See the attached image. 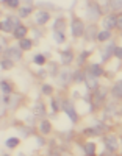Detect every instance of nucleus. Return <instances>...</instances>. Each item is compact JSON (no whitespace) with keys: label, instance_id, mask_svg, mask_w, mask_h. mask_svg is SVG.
I'll return each mask as SVG.
<instances>
[{"label":"nucleus","instance_id":"obj_5","mask_svg":"<svg viewBox=\"0 0 122 156\" xmlns=\"http://www.w3.org/2000/svg\"><path fill=\"white\" fill-rule=\"evenodd\" d=\"M61 111H64V114L69 117V122L72 125H77L80 120V114L75 108V103L71 97H63V103H61Z\"/></svg>","mask_w":122,"mask_h":156},{"label":"nucleus","instance_id":"obj_13","mask_svg":"<svg viewBox=\"0 0 122 156\" xmlns=\"http://www.w3.org/2000/svg\"><path fill=\"white\" fill-rule=\"evenodd\" d=\"M102 25V30H108V31H114L117 28V14L111 12V14H106L102 17L100 20Z\"/></svg>","mask_w":122,"mask_h":156},{"label":"nucleus","instance_id":"obj_42","mask_svg":"<svg viewBox=\"0 0 122 156\" xmlns=\"http://www.w3.org/2000/svg\"><path fill=\"white\" fill-rule=\"evenodd\" d=\"M36 119H38V117L33 115V114L30 112V114H27V115L24 117V123H25V125H28V126H38L39 122H38Z\"/></svg>","mask_w":122,"mask_h":156},{"label":"nucleus","instance_id":"obj_30","mask_svg":"<svg viewBox=\"0 0 122 156\" xmlns=\"http://www.w3.org/2000/svg\"><path fill=\"white\" fill-rule=\"evenodd\" d=\"M113 31H108V30H100L99 34H97V42L99 44H108L110 41H113Z\"/></svg>","mask_w":122,"mask_h":156},{"label":"nucleus","instance_id":"obj_47","mask_svg":"<svg viewBox=\"0 0 122 156\" xmlns=\"http://www.w3.org/2000/svg\"><path fill=\"white\" fill-rule=\"evenodd\" d=\"M11 98H13V95H2V105L6 106L8 109H9V105H11Z\"/></svg>","mask_w":122,"mask_h":156},{"label":"nucleus","instance_id":"obj_44","mask_svg":"<svg viewBox=\"0 0 122 156\" xmlns=\"http://www.w3.org/2000/svg\"><path fill=\"white\" fill-rule=\"evenodd\" d=\"M20 100H22V95H19V94H14V95H13L11 105H9V111H16L17 106L20 105Z\"/></svg>","mask_w":122,"mask_h":156},{"label":"nucleus","instance_id":"obj_23","mask_svg":"<svg viewBox=\"0 0 122 156\" xmlns=\"http://www.w3.org/2000/svg\"><path fill=\"white\" fill-rule=\"evenodd\" d=\"M0 31H2V34H13L14 33V27H13V22L9 20L8 16H3L2 20H0Z\"/></svg>","mask_w":122,"mask_h":156},{"label":"nucleus","instance_id":"obj_29","mask_svg":"<svg viewBox=\"0 0 122 156\" xmlns=\"http://www.w3.org/2000/svg\"><path fill=\"white\" fill-rule=\"evenodd\" d=\"M83 154L85 156H97V145L96 142L88 140L83 144Z\"/></svg>","mask_w":122,"mask_h":156},{"label":"nucleus","instance_id":"obj_48","mask_svg":"<svg viewBox=\"0 0 122 156\" xmlns=\"http://www.w3.org/2000/svg\"><path fill=\"white\" fill-rule=\"evenodd\" d=\"M35 137H36V145H38L39 148L46 145V139H44V136H41V134H36Z\"/></svg>","mask_w":122,"mask_h":156},{"label":"nucleus","instance_id":"obj_55","mask_svg":"<svg viewBox=\"0 0 122 156\" xmlns=\"http://www.w3.org/2000/svg\"><path fill=\"white\" fill-rule=\"evenodd\" d=\"M2 156H11V154H8V153H5V151H3V153H2Z\"/></svg>","mask_w":122,"mask_h":156},{"label":"nucleus","instance_id":"obj_37","mask_svg":"<svg viewBox=\"0 0 122 156\" xmlns=\"http://www.w3.org/2000/svg\"><path fill=\"white\" fill-rule=\"evenodd\" d=\"M0 90H2V95H13V84L8 80L2 78L0 80Z\"/></svg>","mask_w":122,"mask_h":156},{"label":"nucleus","instance_id":"obj_46","mask_svg":"<svg viewBox=\"0 0 122 156\" xmlns=\"http://www.w3.org/2000/svg\"><path fill=\"white\" fill-rule=\"evenodd\" d=\"M8 47H9L8 39H6V36H5V34H2V36H0V51L3 53V51H5Z\"/></svg>","mask_w":122,"mask_h":156},{"label":"nucleus","instance_id":"obj_32","mask_svg":"<svg viewBox=\"0 0 122 156\" xmlns=\"http://www.w3.org/2000/svg\"><path fill=\"white\" fill-rule=\"evenodd\" d=\"M85 78H86V72L85 69H74V84H85Z\"/></svg>","mask_w":122,"mask_h":156},{"label":"nucleus","instance_id":"obj_22","mask_svg":"<svg viewBox=\"0 0 122 156\" xmlns=\"http://www.w3.org/2000/svg\"><path fill=\"white\" fill-rule=\"evenodd\" d=\"M28 33H30V27L24 23V25H20L19 28H16V30H14V33L11 34V37L14 39V41H17V42H19V41H22V39L28 37V36H27Z\"/></svg>","mask_w":122,"mask_h":156},{"label":"nucleus","instance_id":"obj_4","mask_svg":"<svg viewBox=\"0 0 122 156\" xmlns=\"http://www.w3.org/2000/svg\"><path fill=\"white\" fill-rule=\"evenodd\" d=\"M120 106H122L120 101L110 98V100L105 103V106L102 108V120H103V122H108V120H111V119H116V117H119Z\"/></svg>","mask_w":122,"mask_h":156},{"label":"nucleus","instance_id":"obj_6","mask_svg":"<svg viewBox=\"0 0 122 156\" xmlns=\"http://www.w3.org/2000/svg\"><path fill=\"white\" fill-rule=\"evenodd\" d=\"M57 87L60 90H66V89H69L72 84H74V70L71 67H63L60 75L57 76Z\"/></svg>","mask_w":122,"mask_h":156},{"label":"nucleus","instance_id":"obj_54","mask_svg":"<svg viewBox=\"0 0 122 156\" xmlns=\"http://www.w3.org/2000/svg\"><path fill=\"white\" fill-rule=\"evenodd\" d=\"M119 117H122V106H120V111H119Z\"/></svg>","mask_w":122,"mask_h":156},{"label":"nucleus","instance_id":"obj_43","mask_svg":"<svg viewBox=\"0 0 122 156\" xmlns=\"http://www.w3.org/2000/svg\"><path fill=\"white\" fill-rule=\"evenodd\" d=\"M6 16H8V17H9V20L13 22V27H14V30H16V28H19L20 25H24V23H22V19H20L17 14H13V12H8Z\"/></svg>","mask_w":122,"mask_h":156},{"label":"nucleus","instance_id":"obj_25","mask_svg":"<svg viewBox=\"0 0 122 156\" xmlns=\"http://www.w3.org/2000/svg\"><path fill=\"white\" fill-rule=\"evenodd\" d=\"M61 103H63V97L61 95L50 97V111H52V115H57L61 111Z\"/></svg>","mask_w":122,"mask_h":156},{"label":"nucleus","instance_id":"obj_27","mask_svg":"<svg viewBox=\"0 0 122 156\" xmlns=\"http://www.w3.org/2000/svg\"><path fill=\"white\" fill-rule=\"evenodd\" d=\"M49 61H50V59L44 55V51H43V53H35V55L31 56V62L35 64V66H39V67H46Z\"/></svg>","mask_w":122,"mask_h":156},{"label":"nucleus","instance_id":"obj_2","mask_svg":"<svg viewBox=\"0 0 122 156\" xmlns=\"http://www.w3.org/2000/svg\"><path fill=\"white\" fill-rule=\"evenodd\" d=\"M103 17L100 2H85V20L88 23H97Z\"/></svg>","mask_w":122,"mask_h":156},{"label":"nucleus","instance_id":"obj_24","mask_svg":"<svg viewBox=\"0 0 122 156\" xmlns=\"http://www.w3.org/2000/svg\"><path fill=\"white\" fill-rule=\"evenodd\" d=\"M35 6H36V5H24V3H22V6L19 8V11L16 12V14H17L22 20H24V19H28L33 12H36V11H35Z\"/></svg>","mask_w":122,"mask_h":156},{"label":"nucleus","instance_id":"obj_50","mask_svg":"<svg viewBox=\"0 0 122 156\" xmlns=\"http://www.w3.org/2000/svg\"><path fill=\"white\" fill-rule=\"evenodd\" d=\"M116 31L122 33V12L117 14V28H116Z\"/></svg>","mask_w":122,"mask_h":156},{"label":"nucleus","instance_id":"obj_18","mask_svg":"<svg viewBox=\"0 0 122 156\" xmlns=\"http://www.w3.org/2000/svg\"><path fill=\"white\" fill-rule=\"evenodd\" d=\"M110 98L117 100L122 103V78L116 80L111 86H110Z\"/></svg>","mask_w":122,"mask_h":156},{"label":"nucleus","instance_id":"obj_34","mask_svg":"<svg viewBox=\"0 0 122 156\" xmlns=\"http://www.w3.org/2000/svg\"><path fill=\"white\" fill-rule=\"evenodd\" d=\"M0 5L6 6V8L11 9V11H19V8L22 6V2H20V0H2V2H0Z\"/></svg>","mask_w":122,"mask_h":156},{"label":"nucleus","instance_id":"obj_21","mask_svg":"<svg viewBox=\"0 0 122 156\" xmlns=\"http://www.w3.org/2000/svg\"><path fill=\"white\" fill-rule=\"evenodd\" d=\"M46 69H47V72H49V76H50V78H55V80H57V76L60 75V72H61L63 67H61V64H60V62L50 59V61L47 62Z\"/></svg>","mask_w":122,"mask_h":156},{"label":"nucleus","instance_id":"obj_31","mask_svg":"<svg viewBox=\"0 0 122 156\" xmlns=\"http://www.w3.org/2000/svg\"><path fill=\"white\" fill-rule=\"evenodd\" d=\"M3 145H5L8 150H14V148H17V147L20 145V137H17V136H9V137L5 139Z\"/></svg>","mask_w":122,"mask_h":156},{"label":"nucleus","instance_id":"obj_9","mask_svg":"<svg viewBox=\"0 0 122 156\" xmlns=\"http://www.w3.org/2000/svg\"><path fill=\"white\" fill-rule=\"evenodd\" d=\"M116 41H110L108 44H105L102 48H100V64H108L113 58H114V51H116Z\"/></svg>","mask_w":122,"mask_h":156},{"label":"nucleus","instance_id":"obj_45","mask_svg":"<svg viewBox=\"0 0 122 156\" xmlns=\"http://www.w3.org/2000/svg\"><path fill=\"white\" fill-rule=\"evenodd\" d=\"M35 76L38 78V80H41V81L44 83V80H46V78L49 76V72H47V69H46V67H39V69L36 70Z\"/></svg>","mask_w":122,"mask_h":156},{"label":"nucleus","instance_id":"obj_11","mask_svg":"<svg viewBox=\"0 0 122 156\" xmlns=\"http://www.w3.org/2000/svg\"><path fill=\"white\" fill-rule=\"evenodd\" d=\"M2 56L3 58H8V59H11V61H14V62H20L22 59H24V51L19 48V45L17 44H14V45H9L3 53H2Z\"/></svg>","mask_w":122,"mask_h":156},{"label":"nucleus","instance_id":"obj_36","mask_svg":"<svg viewBox=\"0 0 122 156\" xmlns=\"http://www.w3.org/2000/svg\"><path fill=\"white\" fill-rule=\"evenodd\" d=\"M92 125L96 126L102 134H108V133H110V125H108V122H103L102 119H96L92 122Z\"/></svg>","mask_w":122,"mask_h":156},{"label":"nucleus","instance_id":"obj_39","mask_svg":"<svg viewBox=\"0 0 122 156\" xmlns=\"http://www.w3.org/2000/svg\"><path fill=\"white\" fill-rule=\"evenodd\" d=\"M52 39L57 45H63L67 41V36H66V33H52Z\"/></svg>","mask_w":122,"mask_h":156},{"label":"nucleus","instance_id":"obj_3","mask_svg":"<svg viewBox=\"0 0 122 156\" xmlns=\"http://www.w3.org/2000/svg\"><path fill=\"white\" fill-rule=\"evenodd\" d=\"M85 30H86L85 19H81L80 16H75L74 12H72L71 19H69V31H71V36L74 39H83Z\"/></svg>","mask_w":122,"mask_h":156},{"label":"nucleus","instance_id":"obj_56","mask_svg":"<svg viewBox=\"0 0 122 156\" xmlns=\"http://www.w3.org/2000/svg\"><path fill=\"white\" fill-rule=\"evenodd\" d=\"M17 156H27V154H24V153H19V154H17Z\"/></svg>","mask_w":122,"mask_h":156},{"label":"nucleus","instance_id":"obj_49","mask_svg":"<svg viewBox=\"0 0 122 156\" xmlns=\"http://www.w3.org/2000/svg\"><path fill=\"white\" fill-rule=\"evenodd\" d=\"M114 58L119 59V61H122V45H119V44H117L116 51H114Z\"/></svg>","mask_w":122,"mask_h":156},{"label":"nucleus","instance_id":"obj_8","mask_svg":"<svg viewBox=\"0 0 122 156\" xmlns=\"http://www.w3.org/2000/svg\"><path fill=\"white\" fill-rule=\"evenodd\" d=\"M75 53L72 47H66L63 50H60L58 53V62L61 64V67H71L72 64L75 62Z\"/></svg>","mask_w":122,"mask_h":156},{"label":"nucleus","instance_id":"obj_38","mask_svg":"<svg viewBox=\"0 0 122 156\" xmlns=\"http://www.w3.org/2000/svg\"><path fill=\"white\" fill-rule=\"evenodd\" d=\"M30 30H31V39L35 42H38L41 37L44 36V30L39 28V27H35V25H30Z\"/></svg>","mask_w":122,"mask_h":156},{"label":"nucleus","instance_id":"obj_57","mask_svg":"<svg viewBox=\"0 0 122 156\" xmlns=\"http://www.w3.org/2000/svg\"><path fill=\"white\" fill-rule=\"evenodd\" d=\"M119 36H120V39H122V33H119Z\"/></svg>","mask_w":122,"mask_h":156},{"label":"nucleus","instance_id":"obj_51","mask_svg":"<svg viewBox=\"0 0 122 156\" xmlns=\"http://www.w3.org/2000/svg\"><path fill=\"white\" fill-rule=\"evenodd\" d=\"M97 156H119L117 153H111V151H106V150H103V151H100Z\"/></svg>","mask_w":122,"mask_h":156},{"label":"nucleus","instance_id":"obj_33","mask_svg":"<svg viewBox=\"0 0 122 156\" xmlns=\"http://www.w3.org/2000/svg\"><path fill=\"white\" fill-rule=\"evenodd\" d=\"M17 45H19V48L25 53V51H30V50L35 47V41H33L31 37H25V39H22V41L17 42Z\"/></svg>","mask_w":122,"mask_h":156},{"label":"nucleus","instance_id":"obj_35","mask_svg":"<svg viewBox=\"0 0 122 156\" xmlns=\"http://www.w3.org/2000/svg\"><path fill=\"white\" fill-rule=\"evenodd\" d=\"M41 94H43L44 97H53V94H55V86L50 84V83H41Z\"/></svg>","mask_w":122,"mask_h":156},{"label":"nucleus","instance_id":"obj_1","mask_svg":"<svg viewBox=\"0 0 122 156\" xmlns=\"http://www.w3.org/2000/svg\"><path fill=\"white\" fill-rule=\"evenodd\" d=\"M108 100H110V87L100 84L92 92V105L89 106V112H96L97 109H102Z\"/></svg>","mask_w":122,"mask_h":156},{"label":"nucleus","instance_id":"obj_15","mask_svg":"<svg viewBox=\"0 0 122 156\" xmlns=\"http://www.w3.org/2000/svg\"><path fill=\"white\" fill-rule=\"evenodd\" d=\"M85 69L89 70L91 75H92V76H96V78H99V80H100L102 76L106 75V70H105V67H103V64H100V62H94V61H91Z\"/></svg>","mask_w":122,"mask_h":156},{"label":"nucleus","instance_id":"obj_26","mask_svg":"<svg viewBox=\"0 0 122 156\" xmlns=\"http://www.w3.org/2000/svg\"><path fill=\"white\" fill-rule=\"evenodd\" d=\"M17 131L20 134V137L27 139V137H30V136H36V126H28V125H25V123H20L17 126Z\"/></svg>","mask_w":122,"mask_h":156},{"label":"nucleus","instance_id":"obj_52","mask_svg":"<svg viewBox=\"0 0 122 156\" xmlns=\"http://www.w3.org/2000/svg\"><path fill=\"white\" fill-rule=\"evenodd\" d=\"M81 97H83V95H81L80 92H78V90H74V92H72V100H77V98H81Z\"/></svg>","mask_w":122,"mask_h":156},{"label":"nucleus","instance_id":"obj_12","mask_svg":"<svg viewBox=\"0 0 122 156\" xmlns=\"http://www.w3.org/2000/svg\"><path fill=\"white\" fill-rule=\"evenodd\" d=\"M31 114L36 115L39 120L47 119V106H46V103L41 98H36V101L31 105Z\"/></svg>","mask_w":122,"mask_h":156},{"label":"nucleus","instance_id":"obj_7","mask_svg":"<svg viewBox=\"0 0 122 156\" xmlns=\"http://www.w3.org/2000/svg\"><path fill=\"white\" fill-rule=\"evenodd\" d=\"M102 142H103V150L111 151V153H119L120 150V144H119V137L114 133H108L102 136Z\"/></svg>","mask_w":122,"mask_h":156},{"label":"nucleus","instance_id":"obj_20","mask_svg":"<svg viewBox=\"0 0 122 156\" xmlns=\"http://www.w3.org/2000/svg\"><path fill=\"white\" fill-rule=\"evenodd\" d=\"M36 129H38V133H39L41 136H44V137H46V136H49V134L52 133L53 125H52V122H50L49 119H43V120H39Z\"/></svg>","mask_w":122,"mask_h":156},{"label":"nucleus","instance_id":"obj_28","mask_svg":"<svg viewBox=\"0 0 122 156\" xmlns=\"http://www.w3.org/2000/svg\"><path fill=\"white\" fill-rule=\"evenodd\" d=\"M80 134H83L85 137H102L103 134L99 131V129L94 126V125H91V126H86V128H83L80 131Z\"/></svg>","mask_w":122,"mask_h":156},{"label":"nucleus","instance_id":"obj_10","mask_svg":"<svg viewBox=\"0 0 122 156\" xmlns=\"http://www.w3.org/2000/svg\"><path fill=\"white\" fill-rule=\"evenodd\" d=\"M50 20H52V14H50V11L43 9V8L36 9V12H35V19H33V25H35V27L44 28Z\"/></svg>","mask_w":122,"mask_h":156},{"label":"nucleus","instance_id":"obj_14","mask_svg":"<svg viewBox=\"0 0 122 156\" xmlns=\"http://www.w3.org/2000/svg\"><path fill=\"white\" fill-rule=\"evenodd\" d=\"M99 28L97 23H86V30H85V36L83 41L85 42H97V34H99Z\"/></svg>","mask_w":122,"mask_h":156},{"label":"nucleus","instance_id":"obj_17","mask_svg":"<svg viewBox=\"0 0 122 156\" xmlns=\"http://www.w3.org/2000/svg\"><path fill=\"white\" fill-rule=\"evenodd\" d=\"M85 72H86V78H85V84L83 86H85V89L88 90V92H94V90L100 86V80L96 78V76H92L89 70L85 69Z\"/></svg>","mask_w":122,"mask_h":156},{"label":"nucleus","instance_id":"obj_16","mask_svg":"<svg viewBox=\"0 0 122 156\" xmlns=\"http://www.w3.org/2000/svg\"><path fill=\"white\" fill-rule=\"evenodd\" d=\"M92 51L94 50H88V48H81V51L77 55V58H75V64H77V67H80V69H85L86 66H88V59H89V56L92 55Z\"/></svg>","mask_w":122,"mask_h":156},{"label":"nucleus","instance_id":"obj_40","mask_svg":"<svg viewBox=\"0 0 122 156\" xmlns=\"http://www.w3.org/2000/svg\"><path fill=\"white\" fill-rule=\"evenodd\" d=\"M14 64H16L14 61H11V59L2 56V59H0V69H2V72H5V70H11L13 67H14Z\"/></svg>","mask_w":122,"mask_h":156},{"label":"nucleus","instance_id":"obj_53","mask_svg":"<svg viewBox=\"0 0 122 156\" xmlns=\"http://www.w3.org/2000/svg\"><path fill=\"white\" fill-rule=\"evenodd\" d=\"M120 156H122V137H120Z\"/></svg>","mask_w":122,"mask_h":156},{"label":"nucleus","instance_id":"obj_41","mask_svg":"<svg viewBox=\"0 0 122 156\" xmlns=\"http://www.w3.org/2000/svg\"><path fill=\"white\" fill-rule=\"evenodd\" d=\"M110 11L114 14L122 12V0H110Z\"/></svg>","mask_w":122,"mask_h":156},{"label":"nucleus","instance_id":"obj_19","mask_svg":"<svg viewBox=\"0 0 122 156\" xmlns=\"http://www.w3.org/2000/svg\"><path fill=\"white\" fill-rule=\"evenodd\" d=\"M67 20L64 16H57L52 22V33H66Z\"/></svg>","mask_w":122,"mask_h":156}]
</instances>
